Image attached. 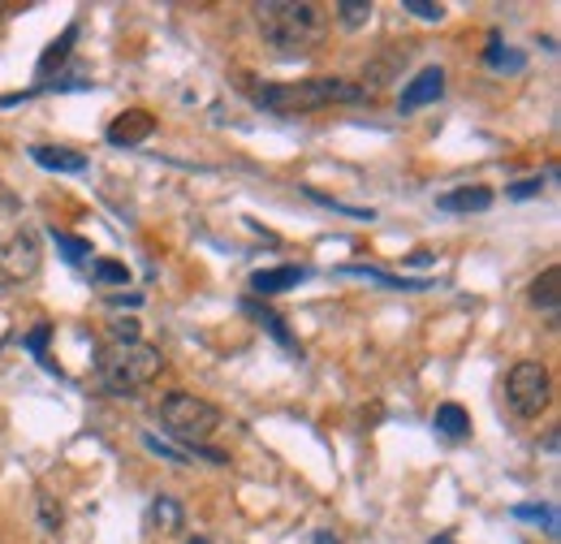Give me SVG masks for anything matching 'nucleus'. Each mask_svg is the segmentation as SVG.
Here are the masks:
<instances>
[{
	"instance_id": "11",
	"label": "nucleus",
	"mask_w": 561,
	"mask_h": 544,
	"mask_svg": "<svg viewBox=\"0 0 561 544\" xmlns=\"http://www.w3.org/2000/svg\"><path fill=\"white\" fill-rule=\"evenodd\" d=\"M31 160L53 173H87V156L70 151V147H31Z\"/></svg>"
},
{
	"instance_id": "13",
	"label": "nucleus",
	"mask_w": 561,
	"mask_h": 544,
	"mask_svg": "<svg viewBox=\"0 0 561 544\" xmlns=\"http://www.w3.org/2000/svg\"><path fill=\"white\" fill-rule=\"evenodd\" d=\"M432 428H436V437L462 441V437H471V415L458 407V403H445V407H436V419H432Z\"/></svg>"
},
{
	"instance_id": "10",
	"label": "nucleus",
	"mask_w": 561,
	"mask_h": 544,
	"mask_svg": "<svg viewBox=\"0 0 561 544\" xmlns=\"http://www.w3.org/2000/svg\"><path fill=\"white\" fill-rule=\"evenodd\" d=\"M492 200H496V195H492L489 186H458V191L436 195V207H440V212H489Z\"/></svg>"
},
{
	"instance_id": "19",
	"label": "nucleus",
	"mask_w": 561,
	"mask_h": 544,
	"mask_svg": "<svg viewBox=\"0 0 561 544\" xmlns=\"http://www.w3.org/2000/svg\"><path fill=\"white\" fill-rule=\"evenodd\" d=\"M545 191V178H527V182H514V186H505V195L510 200H536Z\"/></svg>"
},
{
	"instance_id": "20",
	"label": "nucleus",
	"mask_w": 561,
	"mask_h": 544,
	"mask_svg": "<svg viewBox=\"0 0 561 544\" xmlns=\"http://www.w3.org/2000/svg\"><path fill=\"white\" fill-rule=\"evenodd\" d=\"M142 445L156 450V454L169 458V463H186V450H173V445H164V441H156V437H147V432H142Z\"/></svg>"
},
{
	"instance_id": "22",
	"label": "nucleus",
	"mask_w": 561,
	"mask_h": 544,
	"mask_svg": "<svg viewBox=\"0 0 561 544\" xmlns=\"http://www.w3.org/2000/svg\"><path fill=\"white\" fill-rule=\"evenodd\" d=\"M514 514L527 519V523H545V528H553V514H549L545 506H514Z\"/></svg>"
},
{
	"instance_id": "5",
	"label": "nucleus",
	"mask_w": 561,
	"mask_h": 544,
	"mask_svg": "<svg viewBox=\"0 0 561 544\" xmlns=\"http://www.w3.org/2000/svg\"><path fill=\"white\" fill-rule=\"evenodd\" d=\"M549 394H553V381H549V367H545V363L527 359V363H514V367H510V376H505V398H510L514 415L536 419L540 410L549 407Z\"/></svg>"
},
{
	"instance_id": "28",
	"label": "nucleus",
	"mask_w": 561,
	"mask_h": 544,
	"mask_svg": "<svg viewBox=\"0 0 561 544\" xmlns=\"http://www.w3.org/2000/svg\"><path fill=\"white\" fill-rule=\"evenodd\" d=\"M432 544H449V536H440V541H432Z\"/></svg>"
},
{
	"instance_id": "2",
	"label": "nucleus",
	"mask_w": 561,
	"mask_h": 544,
	"mask_svg": "<svg viewBox=\"0 0 561 544\" xmlns=\"http://www.w3.org/2000/svg\"><path fill=\"white\" fill-rule=\"evenodd\" d=\"M367 91L351 82V78H302V82H268L255 91V104L280 113V117H294V113H316V109H329V104H363Z\"/></svg>"
},
{
	"instance_id": "14",
	"label": "nucleus",
	"mask_w": 561,
	"mask_h": 544,
	"mask_svg": "<svg viewBox=\"0 0 561 544\" xmlns=\"http://www.w3.org/2000/svg\"><path fill=\"white\" fill-rule=\"evenodd\" d=\"M531 303L545 307V311H558V303H561V272L558 269H545L536 281H531Z\"/></svg>"
},
{
	"instance_id": "16",
	"label": "nucleus",
	"mask_w": 561,
	"mask_h": 544,
	"mask_svg": "<svg viewBox=\"0 0 561 544\" xmlns=\"http://www.w3.org/2000/svg\"><path fill=\"white\" fill-rule=\"evenodd\" d=\"M337 18H342L346 31H354V26H363V22L371 18V4H367V0H342V4H337Z\"/></svg>"
},
{
	"instance_id": "12",
	"label": "nucleus",
	"mask_w": 561,
	"mask_h": 544,
	"mask_svg": "<svg viewBox=\"0 0 561 544\" xmlns=\"http://www.w3.org/2000/svg\"><path fill=\"white\" fill-rule=\"evenodd\" d=\"M182 519H186V510H182L178 497H156L151 510H147V528L160 532V536H173L182 528Z\"/></svg>"
},
{
	"instance_id": "3",
	"label": "nucleus",
	"mask_w": 561,
	"mask_h": 544,
	"mask_svg": "<svg viewBox=\"0 0 561 544\" xmlns=\"http://www.w3.org/2000/svg\"><path fill=\"white\" fill-rule=\"evenodd\" d=\"M160 372V350L147 345V341H113L100 350L95 359V381L104 394H139L142 385H151Z\"/></svg>"
},
{
	"instance_id": "21",
	"label": "nucleus",
	"mask_w": 561,
	"mask_h": 544,
	"mask_svg": "<svg viewBox=\"0 0 561 544\" xmlns=\"http://www.w3.org/2000/svg\"><path fill=\"white\" fill-rule=\"evenodd\" d=\"M407 13L427 18V22H440V18H445V9H440V4H432V0H407Z\"/></svg>"
},
{
	"instance_id": "8",
	"label": "nucleus",
	"mask_w": 561,
	"mask_h": 544,
	"mask_svg": "<svg viewBox=\"0 0 561 544\" xmlns=\"http://www.w3.org/2000/svg\"><path fill=\"white\" fill-rule=\"evenodd\" d=\"M156 131V117L147 113V109H130V113H122L113 126H108V143L113 147H135L142 138Z\"/></svg>"
},
{
	"instance_id": "18",
	"label": "nucleus",
	"mask_w": 561,
	"mask_h": 544,
	"mask_svg": "<svg viewBox=\"0 0 561 544\" xmlns=\"http://www.w3.org/2000/svg\"><path fill=\"white\" fill-rule=\"evenodd\" d=\"M57 238V247H61V256L70 260V264H82L87 256H91V247L87 242H78V238H70V234H53Z\"/></svg>"
},
{
	"instance_id": "24",
	"label": "nucleus",
	"mask_w": 561,
	"mask_h": 544,
	"mask_svg": "<svg viewBox=\"0 0 561 544\" xmlns=\"http://www.w3.org/2000/svg\"><path fill=\"white\" fill-rule=\"evenodd\" d=\"M48 333H53V329H48V325H35V333H31V338H26V350H31V354H39V359H44V345H48Z\"/></svg>"
},
{
	"instance_id": "15",
	"label": "nucleus",
	"mask_w": 561,
	"mask_h": 544,
	"mask_svg": "<svg viewBox=\"0 0 561 544\" xmlns=\"http://www.w3.org/2000/svg\"><path fill=\"white\" fill-rule=\"evenodd\" d=\"M91 281H95V285H126V281H130V269L117 264V260H95V264H91Z\"/></svg>"
},
{
	"instance_id": "27",
	"label": "nucleus",
	"mask_w": 561,
	"mask_h": 544,
	"mask_svg": "<svg viewBox=\"0 0 561 544\" xmlns=\"http://www.w3.org/2000/svg\"><path fill=\"white\" fill-rule=\"evenodd\" d=\"M191 544H211V541H208V536H195V541H191Z\"/></svg>"
},
{
	"instance_id": "26",
	"label": "nucleus",
	"mask_w": 561,
	"mask_h": 544,
	"mask_svg": "<svg viewBox=\"0 0 561 544\" xmlns=\"http://www.w3.org/2000/svg\"><path fill=\"white\" fill-rule=\"evenodd\" d=\"M108 303H113V307H130V311H135V307H142V294H113Z\"/></svg>"
},
{
	"instance_id": "17",
	"label": "nucleus",
	"mask_w": 561,
	"mask_h": 544,
	"mask_svg": "<svg viewBox=\"0 0 561 544\" xmlns=\"http://www.w3.org/2000/svg\"><path fill=\"white\" fill-rule=\"evenodd\" d=\"M247 311H251V316H255L260 325H268V329H273V338L289 345V333H285V320H277V316H273L268 307H260V303H247Z\"/></svg>"
},
{
	"instance_id": "9",
	"label": "nucleus",
	"mask_w": 561,
	"mask_h": 544,
	"mask_svg": "<svg viewBox=\"0 0 561 544\" xmlns=\"http://www.w3.org/2000/svg\"><path fill=\"white\" fill-rule=\"evenodd\" d=\"M311 272L298 269V264H285V269H260L251 276V290L255 294H264V298H273V294H285V290H294L298 281H307Z\"/></svg>"
},
{
	"instance_id": "6",
	"label": "nucleus",
	"mask_w": 561,
	"mask_h": 544,
	"mask_svg": "<svg viewBox=\"0 0 561 544\" xmlns=\"http://www.w3.org/2000/svg\"><path fill=\"white\" fill-rule=\"evenodd\" d=\"M39 238L31 229H18L9 242H0V285H18L31 281L39 272Z\"/></svg>"
},
{
	"instance_id": "4",
	"label": "nucleus",
	"mask_w": 561,
	"mask_h": 544,
	"mask_svg": "<svg viewBox=\"0 0 561 544\" xmlns=\"http://www.w3.org/2000/svg\"><path fill=\"white\" fill-rule=\"evenodd\" d=\"M160 423L182 445H199L204 437H211L220 428V410L204 398H195V394H169V398H160Z\"/></svg>"
},
{
	"instance_id": "25",
	"label": "nucleus",
	"mask_w": 561,
	"mask_h": 544,
	"mask_svg": "<svg viewBox=\"0 0 561 544\" xmlns=\"http://www.w3.org/2000/svg\"><path fill=\"white\" fill-rule=\"evenodd\" d=\"M113 341H139V325L135 320H117L113 325Z\"/></svg>"
},
{
	"instance_id": "1",
	"label": "nucleus",
	"mask_w": 561,
	"mask_h": 544,
	"mask_svg": "<svg viewBox=\"0 0 561 544\" xmlns=\"http://www.w3.org/2000/svg\"><path fill=\"white\" fill-rule=\"evenodd\" d=\"M255 22L264 44L280 57H307L311 48L324 44L329 22L320 4L307 0H273V4H255Z\"/></svg>"
},
{
	"instance_id": "7",
	"label": "nucleus",
	"mask_w": 561,
	"mask_h": 544,
	"mask_svg": "<svg viewBox=\"0 0 561 544\" xmlns=\"http://www.w3.org/2000/svg\"><path fill=\"white\" fill-rule=\"evenodd\" d=\"M440 95H445V69L427 66L402 87V95H398V113H420V109H427V104H436Z\"/></svg>"
},
{
	"instance_id": "23",
	"label": "nucleus",
	"mask_w": 561,
	"mask_h": 544,
	"mask_svg": "<svg viewBox=\"0 0 561 544\" xmlns=\"http://www.w3.org/2000/svg\"><path fill=\"white\" fill-rule=\"evenodd\" d=\"M39 506H44V510H39V514H44V523H48V528H61V506H57L48 492H39Z\"/></svg>"
}]
</instances>
